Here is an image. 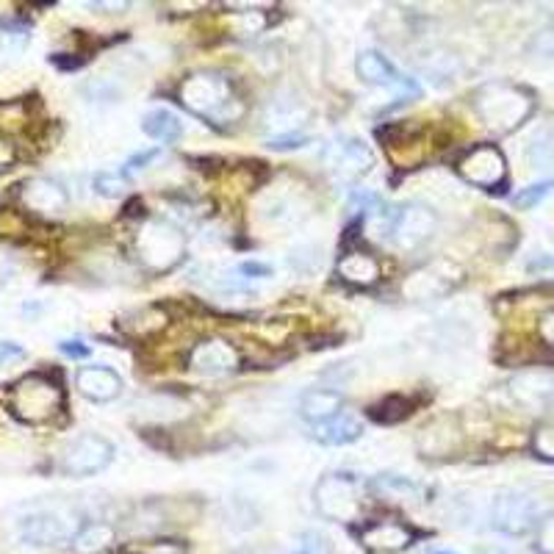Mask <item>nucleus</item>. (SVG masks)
<instances>
[{
	"label": "nucleus",
	"instance_id": "1",
	"mask_svg": "<svg viewBox=\"0 0 554 554\" xmlns=\"http://www.w3.org/2000/svg\"><path fill=\"white\" fill-rule=\"evenodd\" d=\"M471 106L488 131L502 136V133L516 131L521 122L530 120V114L535 111V97L524 86L494 81L474 92Z\"/></svg>",
	"mask_w": 554,
	"mask_h": 554
},
{
	"label": "nucleus",
	"instance_id": "2",
	"mask_svg": "<svg viewBox=\"0 0 554 554\" xmlns=\"http://www.w3.org/2000/svg\"><path fill=\"white\" fill-rule=\"evenodd\" d=\"M178 100L203 120L233 122L244 114V106L233 97V86L222 73L189 75L178 89Z\"/></svg>",
	"mask_w": 554,
	"mask_h": 554
},
{
	"label": "nucleus",
	"instance_id": "3",
	"mask_svg": "<svg viewBox=\"0 0 554 554\" xmlns=\"http://www.w3.org/2000/svg\"><path fill=\"white\" fill-rule=\"evenodd\" d=\"M372 217L380 222V236L405 250L424 244L438 228L435 211L424 203L388 205V208H377Z\"/></svg>",
	"mask_w": 554,
	"mask_h": 554
},
{
	"label": "nucleus",
	"instance_id": "4",
	"mask_svg": "<svg viewBox=\"0 0 554 554\" xmlns=\"http://www.w3.org/2000/svg\"><path fill=\"white\" fill-rule=\"evenodd\" d=\"M61 405H64V394L59 383H53L45 374H28L9 391V410L23 424L50 422Z\"/></svg>",
	"mask_w": 554,
	"mask_h": 554
},
{
	"label": "nucleus",
	"instance_id": "5",
	"mask_svg": "<svg viewBox=\"0 0 554 554\" xmlns=\"http://www.w3.org/2000/svg\"><path fill=\"white\" fill-rule=\"evenodd\" d=\"M316 513L327 521L350 524L361 516V482L347 471L325 474L314 488Z\"/></svg>",
	"mask_w": 554,
	"mask_h": 554
},
{
	"label": "nucleus",
	"instance_id": "6",
	"mask_svg": "<svg viewBox=\"0 0 554 554\" xmlns=\"http://www.w3.org/2000/svg\"><path fill=\"white\" fill-rule=\"evenodd\" d=\"M183 250H186V239L181 228L161 219L145 222L136 233V253L150 272H169L183 258Z\"/></svg>",
	"mask_w": 554,
	"mask_h": 554
},
{
	"label": "nucleus",
	"instance_id": "7",
	"mask_svg": "<svg viewBox=\"0 0 554 554\" xmlns=\"http://www.w3.org/2000/svg\"><path fill=\"white\" fill-rule=\"evenodd\" d=\"M488 521L496 532L521 538L538 527V499L527 491H516V488L496 491L491 507H488Z\"/></svg>",
	"mask_w": 554,
	"mask_h": 554
},
{
	"label": "nucleus",
	"instance_id": "8",
	"mask_svg": "<svg viewBox=\"0 0 554 554\" xmlns=\"http://www.w3.org/2000/svg\"><path fill=\"white\" fill-rule=\"evenodd\" d=\"M322 164L336 181L355 183L374 167V153L366 142L355 136H338L325 147Z\"/></svg>",
	"mask_w": 554,
	"mask_h": 554
},
{
	"label": "nucleus",
	"instance_id": "9",
	"mask_svg": "<svg viewBox=\"0 0 554 554\" xmlns=\"http://www.w3.org/2000/svg\"><path fill=\"white\" fill-rule=\"evenodd\" d=\"M78 521L70 513L61 510H37L20 518L17 524V535L23 538L28 546H59V543H73L78 535Z\"/></svg>",
	"mask_w": 554,
	"mask_h": 554
},
{
	"label": "nucleus",
	"instance_id": "10",
	"mask_svg": "<svg viewBox=\"0 0 554 554\" xmlns=\"http://www.w3.org/2000/svg\"><path fill=\"white\" fill-rule=\"evenodd\" d=\"M111 460H114V444L103 435L86 433L70 441L61 452V471L67 477H92L106 469Z\"/></svg>",
	"mask_w": 554,
	"mask_h": 554
},
{
	"label": "nucleus",
	"instance_id": "11",
	"mask_svg": "<svg viewBox=\"0 0 554 554\" xmlns=\"http://www.w3.org/2000/svg\"><path fill=\"white\" fill-rule=\"evenodd\" d=\"M458 175L469 186L494 192L499 186H505L507 161L496 145H477L458 161Z\"/></svg>",
	"mask_w": 554,
	"mask_h": 554
},
{
	"label": "nucleus",
	"instance_id": "12",
	"mask_svg": "<svg viewBox=\"0 0 554 554\" xmlns=\"http://www.w3.org/2000/svg\"><path fill=\"white\" fill-rule=\"evenodd\" d=\"M510 394L521 408L543 410L554 399V374L546 369H527L510 380Z\"/></svg>",
	"mask_w": 554,
	"mask_h": 554
},
{
	"label": "nucleus",
	"instance_id": "13",
	"mask_svg": "<svg viewBox=\"0 0 554 554\" xmlns=\"http://www.w3.org/2000/svg\"><path fill=\"white\" fill-rule=\"evenodd\" d=\"M194 372L205 374V377H219V374L233 372L239 366V355L222 338H205L189 355Z\"/></svg>",
	"mask_w": 554,
	"mask_h": 554
},
{
	"label": "nucleus",
	"instance_id": "14",
	"mask_svg": "<svg viewBox=\"0 0 554 554\" xmlns=\"http://www.w3.org/2000/svg\"><path fill=\"white\" fill-rule=\"evenodd\" d=\"M20 200L34 214H61L70 203V194L53 178H31L23 183Z\"/></svg>",
	"mask_w": 554,
	"mask_h": 554
},
{
	"label": "nucleus",
	"instance_id": "15",
	"mask_svg": "<svg viewBox=\"0 0 554 554\" xmlns=\"http://www.w3.org/2000/svg\"><path fill=\"white\" fill-rule=\"evenodd\" d=\"M416 541V532L399 521H372L361 530V543L372 552H402Z\"/></svg>",
	"mask_w": 554,
	"mask_h": 554
},
{
	"label": "nucleus",
	"instance_id": "16",
	"mask_svg": "<svg viewBox=\"0 0 554 554\" xmlns=\"http://www.w3.org/2000/svg\"><path fill=\"white\" fill-rule=\"evenodd\" d=\"M75 386L92 402H114L122 394V377L109 366H81Z\"/></svg>",
	"mask_w": 554,
	"mask_h": 554
},
{
	"label": "nucleus",
	"instance_id": "17",
	"mask_svg": "<svg viewBox=\"0 0 554 554\" xmlns=\"http://www.w3.org/2000/svg\"><path fill=\"white\" fill-rule=\"evenodd\" d=\"M341 405H344V397L338 391H330V388H311L300 397V416L305 422L316 424L330 422L333 416L341 413Z\"/></svg>",
	"mask_w": 554,
	"mask_h": 554
},
{
	"label": "nucleus",
	"instance_id": "18",
	"mask_svg": "<svg viewBox=\"0 0 554 554\" xmlns=\"http://www.w3.org/2000/svg\"><path fill=\"white\" fill-rule=\"evenodd\" d=\"M305 120H308V109H305V103L297 100L294 95L275 97V100L269 103V111H266V122L275 128V136H289V133H294V128H300Z\"/></svg>",
	"mask_w": 554,
	"mask_h": 554
},
{
	"label": "nucleus",
	"instance_id": "19",
	"mask_svg": "<svg viewBox=\"0 0 554 554\" xmlns=\"http://www.w3.org/2000/svg\"><path fill=\"white\" fill-rule=\"evenodd\" d=\"M363 435V424L350 416V413H338L330 422H322L314 427V438L325 446H347L358 441Z\"/></svg>",
	"mask_w": 554,
	"mask_h": 554
},
{
	"label": "nucleus",
	"instance_id": "20",
	"mask_svg": "<svg viewBox=\"0 0 554 554\" xmlns=\"http://www.w3.org/2000/svg\"><path fill=\"white\" fill-rule=\"evenodd\" d=\"M355 70H358V78L372 86H391L397 84L402 75L397 73V67L377 50H363L358 53V61H355Z\"/></svg>",
	"mask_w": 554,
	"mask_h": 554
},
{
	"label": "nucleus",
	"instance_id": "21",
	"mask_svg": "<svg viewBox=\"0 0 554 554\" xmlns=\"http://www.w3.org/2000/svg\"><path fill=\"white\" fill-rule=\"evenodd\" d=\"M338 275L352 286H374L380 280V261L369 253H347L338 261Z\"/></svg>",
	"mask_w": 554,
	"mask_h": 554
},
{
	"label": "nucleus",
	"instance_id": "22",
	"mask_svg": "<svg viewBox=\"0 0 554 554\" xmlns=\"http://www.w3.org/2000/svg\"><path fill=\"white\" fill-rule=\"evenodd\" d=\"M142 131L156 142H175L183 136V122L172 109L158 106V109H150L142 117Z\"/></svg>",
	"mask_w": 554,
	"mask_h": 554
},
{
	"label": "nucleus",
	"instance_id": "23",
	"mask_svg": "<svg viewBox=\"0 0 554 554\" xmlns=\"http://www.w3.org/2000/svg\"><path fill=\"white\" fill-rule=\"evenodd\" d=\"M111 543H114V527L103 524V521H92L78 530V535L73 538V549L81 554H97Z\"/></svg>",
	"mask_w": 554,
	"mask_h": 554
},
{
	"label": "nucleus",
	"instance_id": "24",
	"mask_svg": "<svg viewBox=\"0 0 554 554\" xmlns=\"http://www.w3.org/2000/svg\"><path fill=\"white\" fill-rule=\"evenodd\" d=\"M452 289V283H449V277L441 275L438 269H424V272H416V275L410 277V283L405 286L410 297H416V300H433V297H441L446 291Z\"/></svg>",
	"mask_w": 554,
	"mask_h": 554
},
{
	"label": "nucleus",
	"instance_id": "25",
	"mask_svg": "<svg viewBox=\"0 0 554 554\" xmlns=\"http://www.w3.org/2000/svg\"><path fill=\"white\" fill-rule=\"evenodd\" d=\"M374 491L386 499H397V502H416L422 499V488L410 477H402V474H380L374 480Z\"/></svg>",
	"mask_w": 554,
	"mask_h": 554
},
{
	"label": "nucleus",
	"instance_id": "26",
	"mask_svg": "<svg viewBox=\"0 0 554 554\" xmlns=\"http://www.w3.org/2000/svg\"><path fill=\"white\" fill-rule=\"evenodd\" d=\"M527 164L532 169H546L554 164V125H541L527 142Z\"/></svg>",
	"mask_w": 554,
	"mask_h": 554
},
{
	"label": "nucleus",
	"instance_id": "27",
	"mask_svg": "<svg viewBox=\"0 0 554 554\" xmlns=\"http://www.w3.org/2000/svg\"><path fill=\"white\" fill-rule=\"evenodd\" d=\"M164 325H167L164 311H158V308H142V311H136V314H133V325H122V327H125L133 338H145L158 333Z\"/></svg>",
	"mask_w": 554,
	"mask_h": 554
},
{
	"label": "nucleus",
	"instance_id": "28",
	"mask_svg": "<svg viewBox=\"0 0 554 554\" xmlns=\"http://www.w3.org/2000/svg\"><path fill=\"white\" fill-rule=\"evenodd\" d=\"M408 413H410L408 399L394 394V397H386L383 402H377V405H374L372 419L380 424H397V422H402Z\"/></svg>",
	"mask_w": 554,
	"mask_h": 554
},
{
	"label": "nucleus",
	"instance_id": "29",
	"mask_svg": "<svg viewBox=\"0 0 554 554\" xmlns=\"http://www.w3.org/2000/svg\"><path fill=\"white\" fill-rule=\"evenodd\" d=\"M422 70L424 75H430L438 84H441V81H452L460 70L458 56H452V53H433V56L422 64Z\"/></svg>",
	"mask_w": 554,
	"mask_h": 554
},
{
	"label": "nucleus",
	"instance_id": "30",
	"mask_svg": "<svg viewBox=\"0 0 554 554\" xmlns=\"http://www.w3.org/2000/svg\"><path fill=\"white\" fill-rule=\"evenodd\" d=\"M84 95L92 100V103H114L122 97V86L111 78H95L84 86Z\"/></svg>",
	"mask_w": 554,
	"mask_h": 554
},
{
	"label": "nucleus",
	"instance_id": "31",
	"mask_svg": "<svg viewBox=\"0 0 554 554\" xmlns=\"http://www.w3.org/2000/svg\"><path fill=\"white\" fill-rule=\"evenodd\" d=\"M532 452H535V458L549 460L554 463V422H543L535 427V433H532Z\"/></svg>",
	"mask_w": 554,
	"mask_h": 554
},
{
	"label": "nucleus",
	"instance_id": "32",
	"mask_svg": "<svg viewBox=\"0 0 554 554\" xmlns=\"http://www.w3.org/2000/svg\"><path fill=\"white\" fill-rule=\"evenodd\" d=\"M128 189V178L125 175H117V172H100L95 175V192L100 197H109V200H117Z\"/></svg>",
	"mask_w": 554,
	"mask_h": 554
},
{
	"label": "nucleus",
	"instance_id": "33",
	"mask_svg": "<svg viewBox=\"0 0 554 554\" xmlns=\"http://www.w3.org/2000/svg\"><path fill=\"white\" fill-rule=\"evenodd\" d=\"M330 541H327L322 532H302L294 541V549L289 554H330Z\"/></svg>",
	"mask_w": 554,
	"mask_h": 554
},
{
	"label": "nucleus",
	"instance_id": "34",
	"mask_svg": "<svg viewBox=\"0 0 554 554\" xmlns=\"http://www.w3.org/2000/svg\"><path fill=\"white\" fill-rule=\"evenodd\" d=\"M535 549H538V554H554V513H549V516H543L538 521Z\"/></svg>",
	"mask_w": 554,
	"mask_h": 554
},
{
	"label": "nucleus",
	"instance_id": "35",
	"mask_svg": "<svg viewBox=\"0 0 554 554\" xmlns=\"http://www.w3.org/2000/svg\"><path fill=\"white\" fill-rule=\"evenodd\" d=\"M156 158H161V147H150V150H142V153H136L125 161V167H122V175L125 178H133L136 172H145Z\"/></svg>",
	"mask_w": 554,
	"mask_h": 554
},
{
	"label": "nucleus",
	"instance_id": "36",
	"mask_svg": "<svg viewBox=\"0 0 554 554\" xmlns=\"http://www.w3.org/2000/svg\"><path fill=\"white\" fill-rule=\"evenodd\" d=\"M128 554H186V546L181 541H153V543H136Z\"/></svg>",
	"mask_w": 554,
	"mask_h": 554
},
{
	"label": "nucleus",
	"instance_id": "37",
	"mask_svg": "<svg viewBox=\"0 0 554 554\" xmlns=\"http://www.w3.org/2000/svg\"><path fill=\"white\" fill-rule=\"evenodd\" d=\"M530 50L541 59H554V23L546 25L543 31H538L530 42Z\"/></svg>",
	"mask_w": 554,
	"mask_h": 554
},
{
	"label": "nucleus",
	"instance_id": "38",
	"mask_svg": "<svg viewBox=\"0 0 554 554\" xmlns=\"http://www.w3.org/2000/svg\"><path fill=\"white\" fill-rule=\"evenodd\" d=\"M28 45V31L25 28H6L0 31V50L3 53H20Z\"/></svg>",
	"mask_w": 554,
	"mask_h": 554
},
{
	"label": "nucleus",
	"instance_id": "39",
	"mask_svg": "<svg viewBox=\"0 0 554 554\" xmlns=\"http://www.w3.org/2000/svg\"><path fill=\"white\" fill-rule=\"evenodd\" d=\"M554 189V181H546V183H535V186H530V189H524V192L516 197V205L518 208H532V205H538L546 197V194Z\"/></svg>",
	"mask_w": 554,
	"mask_h": 554
},
{
	"label": "nucleus",
	"instance_id": "40",
	"mask_svg": "<svg viewBox=\"0 0 554 554\" xmlns=\"http://www.w3.org/2000/svg\"><path fill=\"white\" fill-rule=\"evenodd\" d=\"M308 145V136L305 133H289V136H272L266 147L269 150H300Z\"/></svg>",
	"mask_w": 554,
	"mask_h": 554
},
{
	"label": "nucleus",
	"instance_id": "41",
	"mask_svg": "<svg viewBox=\"0 0 554 554\" xmlns=\"http://www.w3.org/2000/svg\"><path fill=\"white\" fill-rule=\"evenodd\" d=\"M59 350L64 352L67 358H89V355H92V347L84 344V341H78V338H73V341H61Z\"/></svg>",
	"mask_w": 554,
	"mask_h": 554
},
{
	"label": "nucleus",
	"instance_id": "42",
	"mask_svg": "<svg viewBox=\"0 0 554 554\" xmlns=\"http://www.w3.org/2000/svg\"><path fill=\"white\" fill-rule=\"evenodd\" d=\"M20 358H25V350L20 344H14V341H0V366L20 361Z\"/></svg>",
	"mask_w": 554,
	"mask_h": 554
},
{
	"label": "nucleus",
	"instance_id": "43",
	"mask_svg": "<svg viewBox=\"0 0 554 554\" xmlns=\"http://www.w3.org/2000/svg\"><path fill=\"white\" fill-rule=\"evenodd\" d=\"M239 272H241V275H247V277H269V275H272V269H269V266L255 264V261H250V264H241Z\"/></svg>",
	"mask_w": 554,
	"mask_h": 554
},
{
	"label": "nucleus",
	"instance_id": "44",
	"mask_svg": "<svg viewBox=\"0 0 554 554\" xmlns=\"http://www.w3.org/2000/svg\"><path fill=\"white\" fill-rule=\"evenodd\" d=\"M541 333H543V338L549 341V344H554V314H546V316H543Z\"/></svg>",
	"mask_w": 554,
	"mask_h": 554
},
{
	"label": "nucleus",
	"instance_id": "45",
	"mask_svg": "<svg viewBox=\"0 0 554 554\" xmlns=\"http://www.w3.org/2000/svg\"><path fill=\"white\" fill-rule=\"evenodd\" d=\"M14 161V150L9 142H0V169L6 167V164H12Z\"/></svg>",
	"mask_w": 554,
	"mask_h": 554
},
{
	"label": "nucleus",
	"instance_id": "46",
	"mask_svg": "<svg viewBox=\"0 0 554 554\" xmlns=\"http://www.w3.org/2000/svg\"><path fill=\"white\" fill-rule=\"evenodd\" d=\"M480 554H510V552L502 549V546H485V549H480Z\"/></svg>",
	"mask_w": 554,
	"mask_h": 554
},
{
	"label": "nucleus",
	"instance_id": "47",
	"mask_svg": "<svg viewBox=\"0 0 554 554\" xmlns=\"http://www.w3.org/2000/svg\"><path fill=\"white\" fill-rule=\"evenodd\" d=\"M236 554H255V552H247V549H244V552H236Z\"/></svg>",
	"mask_w": 554,
	"mask_h": 554
},
{
	"label": "nucleus",
	"instance_id": "48",
	"mask_svg": "<svg viewBox=\"0 0 554 554\" xmlns=\"http://www.w3.org/2000/svg\"><path fill=\"white\" fill-rule=\"evenodd\" d=\"M433 554H455V552H433Z\"/></svg>",
	"mask_w": 554,
	"mask_h": 554
}]
</instances>
